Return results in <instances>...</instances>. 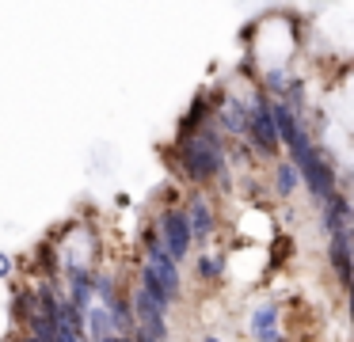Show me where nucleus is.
<instances>
[{"label":"nucleus","mask_w":354,"mask_h":342,"mask_svg":"<svg viewBox=\"0 0 354 342\" xmlns=\"http://www.w3.org/2000/svg\"><path fill=\"white\" fill-rule=\"evenodd\" d=\"M179 156H183V171L191 175L194 182L214 179V175L225 167L221 141H217V133H214V129H198V133H194L191 141H183Z\"/></svg>","instance_id":"1"},{"label":"nucleus","mask_w":354,"mask_h":342,"mask_svg":"<svg viewBox=\"0 0 354 342\" xmlns=\"http://www.w3.org/2000/svg\"><path fill=\"white\" fill-rule=\"evenodd\" d=\"M297 167H301V175H305V182H308V190H313V198L328 205L331 198H335V175H331L328 164H324V156H320L316 149H308L305 156L297 160Z\"/></svg>","instance_id":"2"},{"label":"nucleus","mask_w":354,"mask_h":342,"mask_svg":"<svg viewBox=\"0 0 354 342\" xmlns=\"http://www.w3.org/2000/svg\"><path fill=\"white\" fill-rule=\"evenodd\" d=\"M160 240H164V247H168V255L176 258H183L187 251H191V220H187V209H168L160 217Z\"/></svg>","instance_id":"3"},{"label":"nucleus","mask_w":354,"mask_h":342,"mask_svg":"<svg viewBox=\"0 0 354 342\" xmlns=\"http://www.w3.org/2000/svg\"><path fill=\"white\" fill-rule=\"evenodd\" d=\"M248 133L255 137V144H259V152H274L278 149V129H274V118H270V106L259 103L252 111V118H248Z\"/></svg>","instance_id":"4"},{"label":"nucleus","mask_w":354,"mask_h":342,"mask_svg":"<svg viewBox=\"0 0 354 342\" xmlns=\"http://www.w3.org/2000/svg\"><path fill=\"white\" fill-rule=\"evenodd\" d=\"M187 220H191V236H194V240H206V236L214 232V209H209L206 198H194V202L187 205Z\"/></svg>","instance_id":"5"},{"label":"nucleus","mask_w":354,"mask_h":342,"mask_svg":"<svg viewBox=\"0 0 354 342\" xmlns=\"http://www.w3.org/2000/svg\"><path fill=\"white\" fill-rule=\"evenodd\" d=\"M274 319H278V308L274 304H259V308L252 312V334L259 342H274Z\"/></svg>","instance_id":"6"},{"label":"nucleus","mask_w":354,"mask_h":342,"mask_svg":"<svg viewBox=\"0 0 354 342\" xmlns=\"http://www.w3.org/2000/svg\"><path fill=\"white\" fill-rule=\"evenodd\" d=\"M88 327H92V339H95V342L115 339V331H118L115 316H111L107 308H92V312H88Z\"/></svg>","instance_id":"7"},{"label":"nucleus","mask_w":354,"mask_h":342,"mask_svg":"<svg viewBox=\"0 0 354 342\" xmlns=\"http://www.w3.org/2000/svg\"><path fill=\"white\" fill-rule=\"evenodd\" d=\"M297 175H301V167L297 164H290V160H286V164H278L274 167V190L278 194H293V187H297Z\"/></svg>","instance_id":"8"},{"label":"nucleus","mask_w":354,"mask_h":342,"mask_svg":"<svg viewBox=\"0 0 354 342\" xmlns=\"http://www.w3.org/2000/svg\"><path fill=\"white\" fill-rule=\"evenodd\" d=\"M198 274L202 278H221V258H198Z\"/></svg>","instance_id":"9"},{"label":"nucleus","mask_w":354,"mask_h":342,"mask_svg":"<svg viewBox=\"0 0 354 342\" xmlns=\"http://www.w3.org/2000/svg\"><path fill=\"white\" fill-rule=\"evenodd\" d=\"M8 266H12V258L4 255V251H0V278H4V274H8Z\"/></svg>","instance_id":"10"},{"label":"nucleus","mask_w":354,"mask_h":342,"mask_svg":"<svg viewBox=\"0 0 354 342\" xmlns=\"http://www.w3.org/2000/svg\"><path fill=\"white\" fill-rule=\"evenodd\" d=\"M206 342H217V339H206Z\"/></svg>","instance_id":"11"}]
</instances>
